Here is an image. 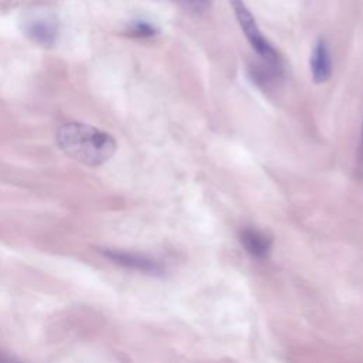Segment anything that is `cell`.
<instances>
[{
  "instance_id": "1",
  "label": "cell",
  "mask_w": 363,
  "mask_h": 363,
  "mask_svg": "<svg viewBox=\"0 0 363 363\" xmlns=\"http://www.w3.org/2000/svg\"><path fill=\"white\" fill-rule=\"evenodd\" d=\"M55 139L65 155L86 166L104 164L116 150V140L112 135L79 122H67L61 125Z\"/></svg>"
},
{
  "instance_id": "2",
  "label": "cell",
  "mask_w": 363,
  "mask_h": 363,
  "mask_svg": "<svg viewBox=\"0 0 363 363\" xmlns=\"http://www.w3.org/2000/svg\"><path fill=\"white\" fill-rule=\"evenodd\" d=\"M231 9L235 14V18L242 30V33L245 34L248 43L251 44V47L254 48V51L262 58V61L274 68L278 69L279 68V57L277 50L271 45V43L265 38V35L261 33L252 13L248 10V7L245 6V3L242 0H230Z\"/></svg>"
},
{
  "instance_id": "3",
  "label": "cell",
  "mask_w": 363,
  "mask_h": 363,
  "mask_svg": "<svg viewBox=\"0 0 363 363\" xmlns=\"http://www.w3.org/2000/svg\"><path fill=\"white\" fill-rule=\"evenodd\" d=\"M27 35L37 44L51 48L58 38V23L54 14L47 10H35L24 24Z\"/></svg>"
},
{
  "instance_id": "4",
  "label": "cell",
  "mask_w": 363,
  "mask_h": 363,
  "mask_svg": "<svg viewBox=\"0 0 363 363\" xmlns=\"http://www.w3.org/2000/svg\"><path fill=\"white\" fill-rule=\"evenodd\" d=\"M311 75L315 84L326 82L332 75V57L325 38H318L311 52Z\"/></svg>"
},
{
  "instance_id": "5",
  "label": "cell",
  "mask_w": 363,
  "mask_h": 363,
  "mask_svg": "<svg viewBox=\"0 0 363 363\" xmlns=\"http://www.w3.org/2000/svg\"><path fill=\"white\" fill-rule=\"evenodd\" d=\"M104 255L111 261H113L115 264H119L129 269H136V271L149 272V274H155L160 271V265L156 261L139 254L125 252L118 250H104Z\"/></svg>"
},
{
  "instance_id": "6",
  "label": "cell",
  "mask_w": 363,
  "mask_h": 363,
  "mask_svg": "<svg viewBox=\"0 0 363 363\" xmlns=\"http://www.w3.org/2000/svg\"><path fill=\"white\" fill-rule=\"evenodd\" d=\"M240 241L244 250L257 259L267 258L272 247V238L257 228H244L240 233Z\"/></svg>"
},
{
  "instance_id": "7",
  "label": "cell",
  "mask_w": 363,
  "mask_h": 363,
  "mask_svg": "<svg viewBox=\"0 0 363 363\" xmlns=\"http://www.w3.org/2000/svg\"><path fill=\"white\" fill-rule=\"evenodd\" d=\"M176 1H179L183 7L194 13H204L213 4V0H176Z\"/></svg>"
},
{
  "instance_id": "8",
  "label": "cell",
  "mask_w": 363,
  "mask_h": 363,
  "mask_svg": "<svg viewBox=\"0 0 363 363\" xmlns=\"http://www.w3.org/2000/svg\"><path fill=\"white\" fill-rule=\"evenodd\" d=\"M129 33L133 35V37H142V38H146V37H152L156 34V28L147 23H135L130 28H129Z\"/></svg>"
},
{
  "instance_id": "9",
  "label": "cell",
  "mask_w": 363,
  "mask_h": 363,
  "mask_svg": "<svg viewBox=\"0 0 363 363\" xmlns=\"http://www.w3.org/2000/svg\"><path fill=\"white\" fill-rule=\"evenodd\" d=\"M0 363H21L20 360H17L16 357L7 354L6 352L0 350Z\"/></svg>"
},
{
  "instance_id": "10",
  "label": "cell",
  "mask_w": 363,
  "mask_h": 363,
  "mask_svg": "<svg viewBox=\"0 0 363 363\" xmlns=\"http://www.w3.org/2000/svg\"><path fill=\"white\" fill-rule=\"evenodd\" d=\"M359 162L363 166V125H362V138H360V147H359Z\"/></svg>"
}]
</instances>
